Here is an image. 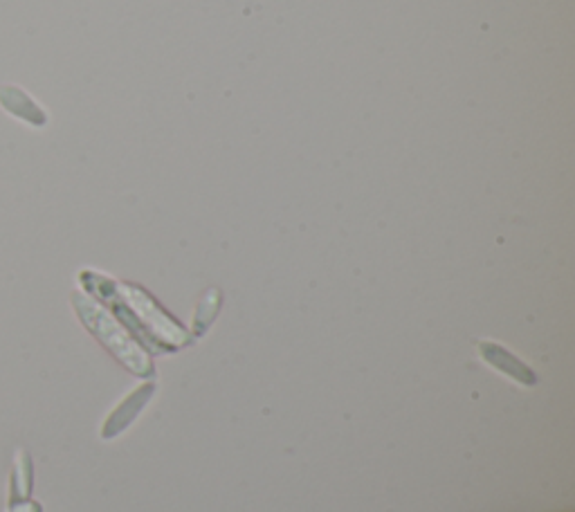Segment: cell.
<instances>
[{
  "label": "cell",
  "instance_id": "cell-1",
  "mask_svg": "<svg viewBox=\"0 0 575 512\" xmlns=\"http://www.w3.org/2000/svg\"><path fill=\"white\" fill-rule=\"evenodd\" d=\"M72 308H75L81 324H84L115 358L129 364L131 371H144L138 349H135L133 342L129 340V335L124 333V328L111 317V313H106L104 306H99L86 292H72Z\"/></svg>",
  "mask_w": 575,
  "mask_h": 512
},
{
  "label": "cell",
  "instance_id": "cell-2",
  "mask_svg": "<svg viewBox=\"0 0 575 512\" xmlns=\"http://www.w3.org/2000/svg\"><path fill=\"white\" fill-rule=\"evenodd\" d=\"M0 108L7 115L16 117L23 124L43 128L48 124V113L43 111L32 95H27L21 86H0Z\"/></svg>",
  "mask_w": 575,
  "mask_h": 512
},
{
  "label": "cell",
  "instance_id": "cell-3",
  "mask_svg": "<svg viewBox=\"0 0 575 512\" xmlns=\"http://www.w3.org/2000/svg\"><path fill=\"white\" fill-rule=\"evenodd\" d=\"M32 456L30 452L18 450L12 465V474H9V501L27 499L32 492Z\"/></svg>",
  "mask_w": 575,
  "mask_h": 512
}]
</instances>
